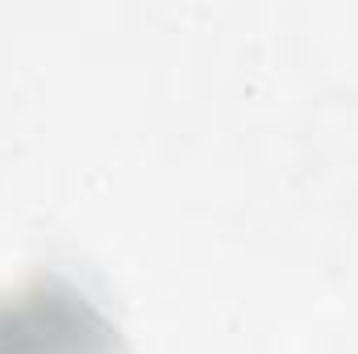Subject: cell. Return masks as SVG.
<instances>
[{
	"instance_id": "cell-1",
	"label": "cell",
	"mask_w": 358,
	"mask_h": 354,
	"mask_svg": "<svg viewBox=\"0 0 358 354\" xmlns=\"http://www.w3.org/2000/svg\"><path fill=\"white\" fill-rule=\"evenodd\" d=\"M0 354H121V334L76 283L46 275L0 292Z\"/></svg>"
}]
</instances>
